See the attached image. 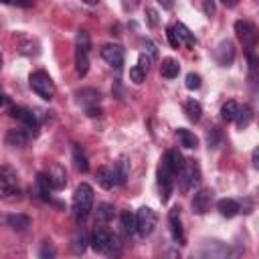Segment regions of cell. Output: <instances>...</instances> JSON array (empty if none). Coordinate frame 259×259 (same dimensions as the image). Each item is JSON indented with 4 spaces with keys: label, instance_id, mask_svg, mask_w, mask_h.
Instances as JSON below:
<instances>
[{
    "label": "cell",
    "instance_id": "obj_1",
    "mask_svg": "<svg viewBox=\"0 0 259 259\" xmlns=\"http://www.w3.org/2000/svg\"><path fill=\"white\" fill-rule=\"evenodd\" d=\"M93 208V188L87 184V182H81L77 188H75V194H73V210H75V221L77 223H83L89 212Z\"/></svg>",
    "mask_w": 259,
    "mask_h": 259
},
{
    "label": "cell",
    "instance_id": "obj_2",
    "mask_svg": "<svg viewBox=\"0 0 259 259\" xmlns=\"http://www.w3.org/2000/svg\"><path fill=\"white\" fill-rule=\"evenodd\" d=\"M28 83H30V89H32L38 97H42V99H47V101H51V99L55 97V83H53V79H51L45 71H34V73L30 75Z\"/></svg>",
    "mask_w": 259,
    "mask_h": 259
},
{
    "label": "cell",
    "instance_id": "obj_3",
    "mask_svg": "<svg viewBox=\"0 0 259 259\" xmlns=\"http://www.w3.org/2000/svg\"><path fill=\"white\" fill-rule=\"evenodd\" d=\"M89 243H91V247L97 251V253H113V251H117V237H113V235H109L105 229H101V227H97L93 233H91V239H89Z\"/></svg>",
    "mask_w": 259,
    "mask_h": 259
},
{
    "label": "cell",
    "instance_id": "obj_4",
    "mask_svg": "<svg viewBox=\"0 0 259 259\" xmlns=\"http://www.w3.org/2000/svg\"><path fill=\"white\" fill-rule=\"evenodd\" d=\"M180 174V188H182V192H188V190H192L194 186H198V182H200V168H198V164L194 162V160H188L186 164H184V168L178 172Z\"/></svg>",
    "mask_w": 259,
    "mask_h": 259
},
{
    "label": "cell",
    "instance_id": "obj_5",
    "mask_svg": "<svg viewBox=\"0 0 259 259\" xmlns=\"http://www.w3.org/2000/svg\"><path fill=\"white\" fill-rule=\"evenodd\" d=\"M156 223H158V217H156V212H154L150 206H142V208L136 212V227H138V235L148 237V235L154 231Z\"/></svg>",
    "mask_w": 259,
    "mask_h": 259
},
{
    "label": "cell",
    "instance_id": "obj_6",
    "mask_svg": "<svg viewBox=\"0 0 259 259\" xmlns=\"http://www.w3.org/2000/svg\"><path fill=\"white\" fill-rule=\"evenodd\" d=\"M172 174L174 172L166 166V162H162L158 166L156 176H158V188H160V200L162 202H168V198L172 194Z\"/></svg>",
    "mask_w": 259,
    "mask_h": 259
},
{
    "label": "cell",
    "instance_id": "obj_7",
    "mask_svg": "<svg viewBox=\"0 0 259 259\" xmlns=\"http://www.w3.org/2000/svg\"><path fill=\"white\" fill-rule=\"evenodd\" d=\"M235 32H237V38L245 45V47H253L257 42V28L253 22L249 20H237L235 22Z\"/></svg>",
    "mask_w": 259,
    "mask_h": 259
},
{
    "label": "cell",
    "instance_id": "obj_8",
    "mask_svg": "<svg viewBox=\"0 0 259 259\" xmlns=\"http://www.w3.org/2000/svg\"><path fill=\"white\" fill-rule=\"evenodd\" d=\"M123 47L121 45H105L103 49H101V57H103V61L107 63V65H111V67H115V69H121V65H123Z\"/></svg>",
    "mask_w": 259,
    "mask_h": 259
},
{
    "label": "cell",
    "instance_id": "obj_9",
    "mask_svg": "<svg viewBox=\"0 0 259 259\" xmlns=\"http://www.w3.org/2000/svg\"><path fill=\"white\" fill-rule=\"evenodd\" d=\"M214 57H217V63H219L221 67L233 65V61H235V45H233L231 40H221L219 47H217Z\"/></svg>",
    "mask_w": 259,
    "mask_h": 259
},
{
    "label": "cell",
    "instance_id": "obj_10",
    "mask_svg": "<svg viewBox=\"0 0 259 259\" xmlns=\"http://www.w3.org/2000/svg\"><path fill=\"white\" fill-rule=\"evenodd\" d=\"M51 180H49V174H38L36 180H34V186H32V194L38 198V200H51Z\"/></svg>",
    "mask_w": 259,
    "mask_h": 259
},
{
    "label": "cell",
    "instance_id": "obj_11",
    "mask_svg": "<svg viewBox=\"0 0 259 259\" xmlns=\"http://www.w3.org/2000/svg\"><path fill=\"white\" fill-rule=\"evenodd\" d=\"M210 202H212V192L208 188H202L192 196V210L196 214H202L210 208Z\"/></svg>",
    "mask_w": 259,
    "mask_h": 259
},
{
    "label": "cell",
    "instance_id": "obj_12",
    "mask_svg": "<svg viewBox=\"0 0 259 259\" xmlns=\"http://www.w3.org/2000/svg\"><path fill=\"white\" fill-rule=\"evenodd\" d=\"M168 223H170V235L176 243L184 241V231H182V223H180V208H172L168 214Z\"/></svg>",
    "mask_w": 259,
    "mask_h": 259
},
{
    "label": "cell",
    "instance_id": "obj_13",
    "mask_svg": "<svg viewBox=\"0 0 259 259\" xmlns=\"http://www.w3.org/2000/svg\"><path fill=\"white\" fill-rule=\"evenodd\" d=\"M10 115L12 117H16L18 121H22L26 127H32V130H36V125H38V121H36V115L30 111V109H26V107H12L10 109Z\"/></svg>",
    "mask_w": 259,
    "mask_h": 259
},
{
    "label": "cell",
    "instance_id": "obj_14",
    "mask_svg": "<svg viewBox=\"0 0 259 259\" xmlns=\"http://www.w3.org/2000/svg\"><path fill=\"white\" fill-rule=\"evenodd\" d=\"M115 182H117L115 170H111V168H107V166H101V168L97 170V184H99L101 188L111 190V188L115 186Z\"/></svg>",
    "mask_w": 259,
    "mask_h": 259
},
{
    "label": "cell",
    "instance_id": "obj_15",
    "mask_svg": "<svg viewBox=\"0 0 259 259\" xmlns=\"http://www.w3.org/2000/svg\"><path fill=\"white\" fill-rule=\"evenodd\" d=\"M49 180H51V184H53L55 190H61L67 184V172H65V168L61 164H53L51 170H49Z\"/></svg>",
    "mask_w": 259,
    "mask_h": 259
},
{
    "label": "cell",
    "instance_id": "obj_16",
    "mask_svg": "<svg viewBox=\"0 0 259 259\" xmlns=\"http://www.w3.org/2000/svg\"><path fill=\"white\" fill-rule=\"evenodd\" d=\"M6 225H8L12 231L22 233V231H26V229L30 227V219H28L26 214H22V212H14V214H8V217H6Z\"/></svg>",
    "mask_w": 259,
    "mask_h": 259
},
{
    "label": "cell",
    "instance_id": "obj_17",
    "mask_svg": "<svg viewBox=\"0 0 259 259\" xmlns=\"http://www.w3.org/2000/svg\"><path fill=\"white\" fill-rule=\"evenodd\" d=\"M164 162H166V166L174 172V174H178L182 168H184V158H182V154L178 152V150H168L166 152V158H164Z\"/></svg>",
    "mask_w": 259,
    "mask_h": 259
},
{
    "label": "cell",
    "instance_id": "obj_18",
    "mask_svg": "<svg viewBox=\"0 0 259 259\" xmlns=\"http://www.w3.org/2000/svg\"><path fill=\"white\" fill-rule=\"evenodd\" d=\"M217 208H219V212L223 214V217H227V219H231V217H235L241 208H239V200H235V198H221L219 202H217Z\"/></svg>",
    "mask_w": 259,
    "mask_h": 259
},
{
    "label": "cell",
    "instance_id": "obj_19",
    "mask_svg": "<svg viewBox=\"0 0 259 259\" xmlns=\"http://www.w3.org/2000/svg\"><path fill=\"white\" fill-rule=\"evenodd\" d=\"M178 73H180L178 61H174V59H170V57L162 61V65H160V75H162L164 79H174V77H178Z\"/></svg>",
    "mask_w": 259,
    "mask_h": 259
},
{
    "label": "cell",
    "instance_id": "obj_20",
    "mask_svg": "<svg viewBox=\"0 0 259 259\" xmlns=\"http://www.w3.org/2000/svg\"><path fill=\"white\" fill-rule=\"evenodd\" d=\"M113 219V204L101 202L95 210V225H107Z\"/></svg>",
    "mask_w": 259,
    "mask_h": 259
},
{
    "label": "cell",
    "instance_id": "obj_21",
    "mask_svg": "<svg viewBox=\"0 0 259 259\" xmlns=\"http://www.w3.org/2000/svg\"><path fill=\"white\" fill-rule=\"evenodd\" d=\"M176 136H178V140H180V146H184V148H188V150H192V148L198 146V138H196L190 130H186V127H178V130H176Z\"/></svg>",
    "mask_w": 259,
    "mask_h": 259
},
{
    "label": "cell",
    "instance_id": "obj_22",
    "mask_svg": "<svg viewBox=\"0 0 259 259\" xmlns=\"http://www.w3.org/2000/svg\"><path fill=\"white\" fill-rule=\"evenodd\" d=\"M251 119H253V109H251L249 105H239V113H237V117H235L237 127H239V130H245V127L251 123Z\"/></svg>",
    "mask_w": 259,
    "mask_h": 259
},
{
    "label": "cell",
    "instance_id": "obj_23",
    "mask_svg": "<svg viewBox=\"0 0 259 259\" xmlns=\"http://www.w3.org/2000/svg\"><path fill=\"white\" fill-rule=\"evenodd\" d=\"M75 69H77V75H81V77L87 75V71H89V57H87V51L77 49V53H75Z\"/></svg>",
    "mask_w": 259,
    "mask_h": 259
},
{
    "label": "cell",
    "instance_id": "obj_24",
    "mask_svg": "<svg viewBox=\"0 0 259 259\" xmlns=\"http://www.w3.org/2000/svg\"><path fill=\"white\" fill-rule=\"evenodd\" d=\"M115 176H117V184H125L130 178V162L125 156H121L115 164Z\"/></svg>",
    "mask_w": 259,
    "mask_h": 259
},
{
    "label": "cell",
    "instance_id": "obj_25",
    "mask_svg": "<svg viewBox=\"0 0 259 259\" xmlns=\"http://www.w3.org/2000/svg\"><path fill=\"white\" fill-rule=\"evenodd\" d=\"M184 113L190 121H198L200 115H202V105L196 101V99H188L186 105H184Z\"/></svg>",
    "mask_w": 259,
    "mask_h": 259
},
{
    "label": "cell",
    "instance_id": "obj_26",
    "mask_svg": "<svg viewBox=\"0 0 259 259\" xmlns=\"http://www.w3.org/2000/svg\"><path fill=\"white\" fill-rule=\"evenodd\" d=\"M26 140H28V136H26L22 130H10V132L6 134V144H8V146H14V148L24 146Z\"/></svg>",
    "mask_w": 259,
    "mask_h": 259
},
{
    "label": "cell",
    "instance_id": "obj_27",
    "mask_svg": "<svg viewBox=\"0 0 259 259\" xmlns=\"http://www.w3.org/2000/svg\"><path fill=\"white\" fill-rule=\"evenodd\" d=\"M174 28H176V32H178V36H180V40L186 45V47H194L196 45V38H194V34L182 24V22H176L174 24Z\"/></svg>",
    "mask_w": 259,
    "mask_h": 259
},
{
    "label": "cell",
    "instance_id": "obj_28",
    "mask_svg": "<svg viewBox=\"0 0 259 259\" xmlns=\"http://www.w3.org/2000/svg\"><path fill=\"white\" fill-rule=\"evenodd\" d=\"M237 113H239V103H235V101H227V103L221 107V117H223L225 121H235Z\"/></svg>",
    "mask_w": 259,
    "mask_h": 259
},
{
    "label": "cell",
    "instance_id": "obj_29",
    "mask_svg": "<svg viewBox=\"0 0 259 259\" xmlns=\"http://www.w3.org/2000/svg\"><path fill=\"white\" fill-rule=\"evenodd\" d=\"M0 184L2 186H16V172L10 166L0 168Z\"/></svg>",
    "mask_w": 259,
    "mask_h": 259
},
{
    "label": "cell",
    "instance_id": "obj_30",
    "mask_svg": "<svg viewBox=\"0 0 259 259\" xmlns=\"http://www.w3.org/2000/svg\"><path fill=\"white\" fill-rule=\"evenodd\" d=\"M77 97H79V101H83V103H97L99 101V97H101V93L97 91V89H81V91H77Z\"/></svg>",
    "mask_w": 259,
    "mask_h": 259
},
{
    "label": "cell",
    "instance_id": "obj_31",
    "mask_svg": "<svg viewBox=\"0 0 259 259\" xmlns=\"http://www.w3.org/2000/svg\"><path fill=\"white\" fill-rule=\"evenodd\" d=\"M73 160H75V168H77L79 172H87V170H89L87 158H85V154L81 152V148H79V146H75V148H73Z\"/></svg>",
    "mask_w": 259,
    "mask_h": 259
},
{
    "label": "cell",
    "instance_id": "obj_32",
    "mask_svg": "<svg viewBox=\"0 0 259 259\" xmlns=\"http://www.w3.org/2000/svg\"><path fill=\"white\" fill-rule=\"evenodd\" d=\"M121 225H123L125 233H130V235L138 233V227H136V214H132L130 210H123V212H121Z\"/></svg>",
    "mask_w": 259,
    "mask_h": 259
},
{
    "label": "cell",
    "instance_id": "obj_33",
    "mask_svg": "<svg viewBox=\"0 0 259 259\" xmlns=\"http://www.w3.org/2000/svg\"><path fill=\"white\" fill-rule=\"evenodd\" d=\"M130 79H132L136 85H142V83H144V79H146V69H142L140 65L132 67V69H130Z\"/></svg>",
    "mask_w": 259,
    "mask_h": 259
},
{
    "label": "cell",
    "instance_id": "obj_34",
    "mask_svg": "<svg viewBox=\"0 0 259 259\" xmlns=\"http://www.w3.org/2000/svg\"><path fill=\"white\" fill-rule=\"evenodd\" d=\"M184 85H186V89L194 91V89H198V87L202 85V79H200V75H198V73H188V75H186Z\"/></svg>",
    "mask_w": 259,
    "mask_h": 259
},
{
    "label": "cell",
    "instance_id": "obj_35",
    "mask_svg": "<svg viewBox=\"0 0 259 259\" xmlns=\"http://www.w3.org/2000/svg\"><path fill=\"white\" fill-rule=\"evenodd\" d=\"M71 247H73V253H83L85 251V247H87V237L81 233V235H77L75 239H73V243H71Z\"/></svg>",
    "mask_w": 259,
    "mask_h": 259
},
{
    "label": "cell",
    "instance_id": "obj_36",
    "mask_svg": "<svg viewBox=\"0 0 259 259\" xmlns=\"http://www.w3.org/2000/svg\"><path fill=\"white\" fill-rule=\"evenodd\" d=\"M166 36H168V42H170L172 49H178V47L182 45V40H180V36H178V32H176L174 26H168V28H166Z\"/></svg>",
    "mask_w": 259,
    "mask_h": 259
},
{
    "label": "cell",
    "instance_id": "obj_37",
    "mask_svg": "<svg viewBox=\"0 0 259 259\" xmlns=\"http://www.w3.org/2000/svg\"><path fill=\"white\" fill-rule=\"evenodd\" d=\"M77 49L89 53V34H87L85 30H79V32H77Z\"/></svg>",
    "mask_w": 259,
    "mask_h": 259
},
{
    "label": "cell",
    "instance_id": "obj_38",
    "mask_svg": "<svg viewBox=\"0 0 259 259\" xmlns=\"http://www.w3.org/2000/svg\"><path fill=\"white\" fill-rule=\"evenodd\" d=\"M146 22H148V26H158V22H160V16H158V10H154V8H148L146 10Z\"/></svg>",
    "mask_w": 259,
    "mask_h": 259
},
{
    "label": "cell",
    "instance_id": "obj_39",
    "mask_svg": "<svg viewBox=\"0 0 259 259\" xmlns=\"http://www.w3.org/2000/svg\"><path fill=\"white\" fill-rule=\"evenodd\" d=\"M138 4H140V0H121V8L125 12H134L138 8Z\"/></svg>",
    "mask_w": 259,
    "mask_h": 259
},
{
    "label": "cell",
    "instance_id": "obj_40",
    "mask_svg": "<svg viewBox=\"0 0 259 259\" xmlns=\"http://www.w3.org/2000/svg\"><path fill=\"white\" fill-rule=\"evenodd\" d=\"M144 47L148 49V53H150V57H152V59H154V57H158V51H156V45H154V42H152L150 38H146V40H144Z\"/></svg>",
    "mask_w": 259,
    "mask_h": 259
},
{
    "label": "cell",
    "instance_id": "obj_41",
    "mask_svg": "<svg viewBox=\"0 0 259 259\" xmlns=\"http://www.w3.org/2000/svg\"><path fill=\"white\" fill-rule=\"evenodd\" d=\"M38 255H40V257H55V249H53V247H51L49 243H45Z\"/></svg>",
    "mask_w": 259,
    "mask_h": 259
},
{
    "label": "cell",
    "instance_id": "obj_42",
    "mask_svg": "<svg viewBox=\"0 0 259 259\" xmlns=\"http://www.w3.org/2000/svg\"><path fill=\"white\" fill-rule=\"evenodd\" d=\"M204 14L206 16H210V14H214V0H204Z\"/></svg>",
    "mask_w": 259,
    "mask_h": 259
},
{
    "label": "cell",
    "instance_id": "obj_43",
    "mask_svg": "<svg viewBox=\"0 0 259 259\" xmlns=\"http://www.w3.org/2000/svg\"><path fill=\"white\" fill-rule=\"evenodd\" d=\"M150 61H152V57H148V55H140V59H138V65H140L142 69H148Z\"/></svg>",
    "mask_w": 259,
    "mask_h": 259
},
{
    "label": "cell",
    "instance_id": "obj_44",
    "mask_svg": "<svg viewBox=\"0 0 259 259\" xmlns=\"http://www.w3.org/2000/svg\"><path fill=\"white\" fill-rule=\"evenodd\" d=\"M164 10H172L174 8V0H156Z\"/></svg>",
    "mask_w": 259,
    "mask_h": 259
},
{
    "label": "cell",
    "instance_id": "obj_45",
    "mask_svg": "<svg viewBox=\"0 0 259 259\" xmlns=\"http://www.w3.org/2000/svg\"><path fill=\"white\" fill-rule=\"evenodd\" d=\"M253 166L259 170V146L253 150Z\"/></svg>",
    "mask_w": 259,
    "mask_h": 259
},
{
    "label": "cell",
    "instance_id": "obj_46",
    "mask_svg": "<svg viewBox=\"0 0 259 259\" xmlns=\"http://www.w3.org/2000/svg\"><path fill=\"white\" fill-rule=\"evenodd\" d=\"M99 113H101V109H99V107H87V115L95 117V115H99Z\"/></svg>",
    "mask_w": 259,
    "mask_h": 259
},
{
    "label": "cell",
    "instance_id": "obj_47",
    "mask_svg": "<svg viewBox=\"0 0 259 259\" xmlns=\"http://www.w3.org/2000/svg\"><path fill=\"white\" fill-rule=\"evenodd\" d=\"M16 4H18V6H30L32 2H30V0H16Z\"/></svg>",
    "mask_w": 259,
    "mask_h": 259
},
{
    "label": "cell",
    "instance_id": "obj_48",
    "mask_svg": "<svg viewBox=\"0 0 259 259\" xmlns=\"http://www.w3.org/2000/svg\"><path fill=\"white\" fill-rule=\"evenodd\" d=\"M83 2H85V4H89V6H93V4H97L99 0H83Z\"/></svg>",
    "mask_w": 259,
    "mask_h": 259
},
{
    "label": "cell",
    "instance_id": "obj_49",
    "mask_svg": "<svg viewBox=\"0 0 259 259\" xmlns=\"http://www.w3.org/2000/svg\"><path fill=\"white\" fill-rule=\"evenodd\" d=\"M225 2H227V0H225Z\"/></svg>",
    "mask_w": 259,
    "mask_h": 259
}]
</instances>
